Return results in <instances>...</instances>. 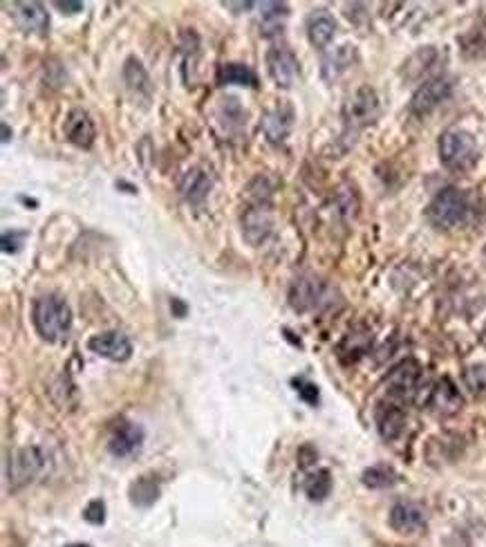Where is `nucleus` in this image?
I'll use <instances>...</instances> for the list:
<instances>
[{
    "label": "nucleus",
    "instance_id": "obj_22",
    "mask_svg": "<svg viewBox=\"0 0 486 547\" xmlns=\"http://www.w3.org/2000/svg\"><path fill=\"white\" fill-rule=\"evenodd\" d=\"M459 52L468 61H480L486 58V19L477 20L475 25L467 29L464 34L458 36Z\"/></svg>",
    "mask_w": 486,
    "mask_h": 547
},
{
    "label": "nucleus",
    "instance_id": "obj_21",
    "mask_svg": "<svg viewBox=\"0 0 486 547\" xmlns=\"http://www.w3.org/2000/svg\"><path fill=\"white\" fill-rule=\"evenodd\" d=\"M405 422L408 420H405L404 408L395 406V404H382L377 408V428L383 440L392 442L404 435Z\"/></svg>",
    "mask_w": 486,
    "mask_h": 547
},
{
    "label": "nucleus",
    "instance_id": "obj_10",
    "mask_svg": "<svg viewBox=\"0 0 486 547\" xmlns=\"http://www.w3.org/2000/svg\"><path fill=\"white\" fill-rule=\"evenodd\" d=\"M267 70L278 88H291L298 79V58L285 45H276L267 52Z\"/></svg>",
    "mask_w": 486,
    "mask_h": 547
},
{
    "label": "nucleus",
    "instance_id": "obj_9",
    "mask_svg": "<svg viewBox=\"0 0 486 547\" xmlns=\"http://www.w3.org/2000/svg\"><path fill=\"white\" fill-rule=\"evenodd\" d=\"M88 351L108 361H128L133 355V343L124 332H99L88 339Z\"/></svg>",
    "mask_w": 486,
    "mask_h": 547
},
{
    "label": "nucleus",
    "instance_id": "obj_28",
    "mask_svg": "<svg viewBox=\"0 0 486 547\" xmlns=\"http://www.w3.org/2000/svg\"><path fill=\"white\" fill-rule=\"evenodd\" d=\"M435 58H437V50L430 48V45L428 48H421L420 52H415L404 63V77L420 79L421 74L428 73L430 65H435Z\"/></svg>",
    "mask_w": 486,
    "mask_h": 547
},
{
    "label": "nucleus",
    "instance_id": "obj_15",
    "mask_svg": "<svg viewBox=\"0 0 486 547\" xmlns=\"http://www.w3.org/2000/svg\"><path fill=\"white\" fill-rule=\"evenodd\" d=\"M211 187H213V180H211V175L206 173L204 168L191 166L180 178L177 191H180V196L184 197L189 204H202V202L209 197Z\"/></svg>",
    "mask_w": 486,
    "mask_h": 547
},
{
    "label": "nucleus",
    "instance_id": "obj_35",
    "mask_svg": "<svg viewBox=\"0 0 486 547\" xmlns=\"http://www.w3.org/2000/svg\"><path fill=\"white\" fill-rule=\"evenodd\" d=\"M54 7H57V10H61V14H79V12H83V3H79V0H74V3H70V0H67V3H61V0H57V3H54Z\"/></svg>",
    "mask_w": 486,
    "mask_h": 547
},
{
    "label": "nucleus",
    "instance_id": "obj_38",
    "mask_svg": "<svg viewBox=\"0 0 486 547\" xmlns=\"http://www.w3.org/2000/svg\"><path fill=\"white\" fill-rule=\"evenodd\" d=\"M10 142V126L3 124V144H7Z\"/></svg>",
    "mask_w": 486,
    "mask_h": 547
},
{
    "label": "nucleus",
    "instance_id": "obj_5",
    "mask_svg": "<svg viewBox=\"0 0 486 547\" xmlns=\"http://www.w3.org/2000/svg\"><path fill=\"white\" fill-rule=\"evenodd\" d=\"M382 112V104H379V95L374 88L361 86L345 99L343 104V121L345 128L359 133L366 126L374 124Z\"/></svg>",
    "mask_w": 486,
    "mask_h": 547
},
{
    "label": "nucleus",
    "instance_id": "obj_16",
    "mask_svg": "<svg viewBox=\"0 0 486 547\" xmlns=\"http://www.w3.org/2000/svg\"><path fill=\"white\" fill-rule=\"evenodd\" d=\"M462 395H459L458 386L451 380H439L437 384L430 389L428 393V406L430 411H435L437 415H455L462 411Z\"/></svg>",
    "mask_w": 486,
    "mask_h": 547
},
{
    "label": "nucleus",
    "instance_id": "obj_12",
    "mask_svg": "<svg viewBox=\"0 0 486 547\" xmlns=\"http://www.w3.org/2000/svg\"><path fill=\"white\" fill-rule=\"evenodd\" d=\"M63 135H66V140L77 146V149H92L96 137V128L90 112L83 111V108H72L66 117V124H63Z\"/></svg>",
    "mask_w": 486,
    "mask_h": 547
},
{
    "label": "nucleus",
    "instance_id": "obj_18",
    "mask_svg": "<svg viewBox=\"0 0 486 547\" xmlns=\"http://www.w3.org/2000/svg\"><path fill=\"white\" fill-rule=\"evenodd\" d=\"M142 442H143L142 427H137V424L133 422H121L120 427L115 428V433L110 435L108 449L115 458H128L142 447Z\"/></svg>",
    "mask_w": 486,
    "mask_h": 547
},
{
    "label": "nucleus",
    "instance_id": "obj_11",
    "mask_svg": "<svg viewBox=\"0 0 486 547\" xmlns=\"http://www.w3.org/2000/svg\"><path fill=\"white\" fill-rule=\"evenodd\" d=\"M420 381H421V368L417 361L405 359L401 364H397L395 368L390 370V374L386 377V386L388 393L395 395L399 399H410L413 395L420 390Z\"/></svg>",
    "mask_w": 486,
    "mask_h": 547
},
{
    "label": "nucleus",
    "instance_id": "obj_32",
    "mask_svg": "<svg viewBox=\"0 0 486 547\" xmlns=\"http://www.w3.org/2000/svg\"><path fill=\"white\" fill-rule=\"evenodd\" d=\"M83 519L88 520V523L92 525H101L105 520V505L104 500H92V503H88V507L83 509Z\"/></svg>",
    "mask_w": 486,
    "mask_h": 547
},
{
    "label": "nucleus",
    "instance_id": "obj_34",
    "mask_svg": "<svg viewBox=\"0 0 486 547\" xmlns=\"http://www.w3.org/2000/svg\"><path fill=\"white\" fill-rule=\"evenodd\" d=\"M296 390H298V395H301L303 399H305L307 404H316L319 402V389H316L314 384H310V381H294Z\"/></svg>",
    "mask_w": 486,
    "mask_h": 547
},
{
    "label": "nucleus",
    "instance_id": "obj_13",
    "mask_svg": "<svg viewBox=\"0 0 486 547\" xmlns=\"http://www.w3.org/2000/svg\"><path fill=\"white\" fill-rule=\"evenodd\" d=\"M12 19L27 34L45 36L50 32V16L41 3H12Z\"/></svg>",
    "mask_w": 486,
    "mask_h": 547
},
{
    "label": "nucleus",
    "instance_id": "obj_2",
    "mask_svg": "<svg viewBox=\"0 0 486 547\" xmlns=\"http://www.w3.org/2000/svg\"><path fill=\"white\" fill-rule=\"evenodd\" d=\"M471 213V202L464 191L455 187L442 189L437 196L430 200L428 209H426V218L435 229L451 231L455 227L464 225Z\"/></svg>",
    "mask_w": 486,
    "mask_h": 547
},
{
    "label": "nucleus",
    "instance_id": "obj_33",
    "mask_svg": "<svg viewBox=\"0 0 486 547\" xmlns=\"http://www.w3.org/2000/svg\"><path fill=\"white\" fill-rule=\"evenodd\" d=\"M23 238L25 231H5V234H3V251H5V254H19L20 245H23Z\"/></svg>",
    "mask_w": 486,
    "mask_h": 547
},
{
    "label": "nucleus",
    "instance_id": "obj_41",
    "mask_svg": "<svg viewBox=\"0 0 486 547\" xmlns=\"http://www.w3.org/2000/svg\"><path fill=\"white\" fill-rule=\"evenodd\" d=\"M482 341H484V346H486V330H484V335H482Z\"/></svg>",
    "mask_w": 486,
    "mask_h": 547
},
{
    "label": "nucleus",
    "instance_id": "obj_7",
    "mask_svg": "<svg viewBox=\"0 0 486 547\" xmlns=\"http://www.w3.org/2000/svg\"><path fill=\"white\" fill-rule=\"evenodd\" d=\"M48 458L39 447H23L12 456L10 465H7V481H10V489L19 491L23 487L32 485L36 478L45 471Z\"/></svg>",
    "mask_w": 486,
    "mask_h": 547
},
{
    "label": "nucleus",
    "instance_id": "obj_4",
    "mask_svg": "<svg viewBox=\"0 0 486 547\" xmlns=\"http://www.w3.org/2000/svg\"><path fill=\"white\" fill-rule=\"evenodd\" d=\"M336 303V292L316 276H301L289 288V305L296 312H323Z\"/></svg>",
    "mask_w": 486,
    "mask_h": 547
},
{
    "label": "nucleus",
    "instance_id": "obj_24",
    "mask_svg": "<svg viewBox=\"0 0 486 547\" xmlns=\"http://www.w3.org/2000/svg\"><path fill=\"white\" fill-rule=\"evenodd\" d=\"M124 81L128 86V90L137 96H150V79H148L146 67L142 65V61L135 57H130L124 65Z\"/></svg>",
    "mask_w": 486,
    "mask_h": 547
},
{
    "label": "nucleus",
    "instance_id": "obj_20",
    "mask_svg": "<svg viewBox=\"0 0 486 547\" xmlns=\"http://www.w3.org/2000/svg\"><path fill=\"white\" fill-rule=\"evenodd\" d=\"M263 133L267 135V140L274 144H281L287 140V135L291 133V126H294V111L287 104H281L274 111H269L263 117Z\"/></svg>",
    "mask_w": 486,
    "mask_h": 547
},
{
    "label": "nucleus",
    "instance_id": "obj_25",
    "mask_svg": "<svg viewBox=\"0 0 486 547\" xmlns=\"http://www.w3.org/2000/svg\"><path fill=\"white\" fill-rule=\"evenodd\" d=\"M159 491H162L159 489V482L155 481L153 475H142V478H137V481L130 485V503H133L135 507H150V505L158 503Z\"/></svg>",
    "mask_w": 486,
    "mask_h": 547
},
{
    "label": "nucleus",
    "instance_id": "obj_6",
    "mask_svg": "<svg viewBox=\"0 0 486 547\" xmlns=\"http://www.w3.org/2000/svg\"><path fill=\"white\" fill-rule=\"evenodd\" d=\"M244 241L251 247H260L274 231V209L269 197H251L240 216Z\"/></svg>",
    "mask_w": 486,
    "mask_h": 547
},
{
    "label": "nucleus",
    "instance_id": "obj_36",
    "mask_svg": "<svg viewBox=\"0 0 486 547\" xmlns=\"http://www.w3.org/2000/svg\"><path fill=\"white\" fill-rule=\"evenodd\" d=\"M222 7H227V10H251L253 3H222Z\"/></svg>",
    "mask_w": 486,
    "mask_h": 547
},
{
    "label": "nucleus",
    "instance_id": "obj_26",
    "mask_svg": "<svg viewBox=\"0 0 486 547\" xmlns=\"http://www.w3.org/2000/svg\"><path fill=\"white\" fill-rule=\"evenodd\" d=\"M218 83L220 86H256V74L251 73V67L244 63H224L218 70Z\"/></svg>",
    "mask_w": 486,
    "mask_h": 547
},
{
    "label": "nucleus",
    "instance_id": "obj_23",
    "mask_svg": "<svg viewBox=\"0 0 486 547\" xmlns=\"http://www.w3.org/2000/svg\"><path fill=\"white\" fill-rule=\"evenodd\" d=\"M289 16V7L285 3H263L260 5V19H258V27L263 36H276L285 27V20Z\"/></svg>",
    "mask_w": 486,
    "mask_h": 547
},
{
    "label": "nucleus",
    "instance_id": "obj_27",
    "mask_svg": "<svg viewBox=\"0 0 486 547\" xmlns=\"http://www.w3.org/2000/svg\"><path fill=\"white\" fill-rule=\"evenodd\" d=\"M215 115H218L220 124L229 130V133L240 130L244 126V121H247V115H244L243 106H240V101L235 99V96H224V99H220Z\"/></svg>",
    "mask_w": 486,
    "mask_h": 547
},
{
    "label": "nucleus",
    "instance_id": "obj_3",
    "mask_svg": "<svg viewBox=\"0 0 486 547\" xmlns=\"http://www.w3.org/2000/svg\"><path fill=\"white\" fill-rule=\"evenodd\" d=\"M439 159L448 171H455V173H464L473 168L480 159L475 137L468 130L448 128L439 137Z\"/></svg>",
    "mask_w": 486,
    "mask_h": 547
},
{
    "label": "nucleus",
    "instance_id": "obj_1",
    "mask_svg": "<svg viewBox=\"0 0 486 547\" xmlns=\"http://www.w3.org/2000/svg\"><path fill=\"white\" fill-rule=\"evenodd\" d=\"M32 321L41 339L50 343H61L67 339L72 327V310L66 303V298L57 294H48L34 301Z\"/></svg>",
    "mask_w": 486,
    "mask_h": 547
},
{
    "label": "nucleus",
    "instance_id": "obj_19",
    "mask_svg": "<svg viewBox=\"0 0 486 547\" xmlns=\"http://www.w3.org/2000/svg\"><path fill=\"white\" fill-rule=\"evenodd\" d=\"M305 27H307V39H310V43L314 45V48L323 50L334 41V34H336V20H334V16L329 14V12L316 10L307 16Z\"/></svg>",
    "mask_w": 486,
    "mask_h": 547
},
{
    "label": "nucleus",
    "instance_id": "obj_40",
    "mask_svg": "<svg viewBox=\"0 0 486 547\" xmlns=\"http://www.w3.org/2000/svg\"><path fill=\"white\" fill-rule=\"evenodd\" d=\"M482 260H484V265H486V245H484V250H482Z\"/></svg>",
    "mask_w": 486,
    "mask_h": 547
},
{
    "label": "nucleus",
    "instance_id": "obj_29",
    "mask_svg": "<svg viewBox=\"0 0 486 547\" xmlns=\"http://www.w3.org/2000/svg\"><path fill=\"white\" fill-rule=\"evenodd\" d=\"M329 491H332V474H329L328 469H319L312 475H307L305 481L307 498L314 500V503H320V500L328 498Z\"/></svg>",
    "mask_w": 486,
    "mask_h": 547
},
{
    "label": "nucleus",
    "instance_id": "obj_31",
    "mask_svg": "<svg viewBox=\"0 0 486 547\" xmlns=\"http://www.w3.org/2000/svg\"><path fill=\"white\" fill-rule=\"evenodd\" d=\"M464 386H467L471 393H484L486 390V364L468 366V368L464 370Z\"/></svg>",
    "mask_w": 486,
    "mask_h": 547
},
{
    "label": "nucleus",
    "instance_id": "obj_30",
    "mask_svg": "<svg viewBox=\"0 0 486 547\" xmlns=\"http://www.w3.org/2000/svg\"><path fill=\"white\" fill-rule=\"evenodd\" d=\"M363 485L370 487V489H388L397 482V471L388 465H377L370 466V469L363 471L361 475Z\"/></svg>",
    "mask_w": 486,
    "mask_h": 547
},
{
    "label": "nucleus",
    "instance_id": "obj_14",
    "mask_svg": "<svg viewBox=\"0 0 486 547\" xmlns=\"http://www.w3.org/2000/svg\"><path fill=\"white\" fill-rule=\"evenodd\" d=\"M359 63V52L354 45H339L336 50L328 52L320 61V77L323 81L334 83L339 81L350 67H354Z\"/></svg>",
    "mask_w": 486,
    "mask_h": 547
},
{
    "label": "nucleus",
    "instance_id": "obj_39",
    "mask_svg": "<svg viewBox=\"0 0 486 547\" xmlns=\"http://www.w3.org/2000/svg\"><path fill=\"white\" fill-rule=\"evenodd\" d=\"M66 547H92V545H88V543H70V545Z\"/></svg>",
    "mask_w": 486,
    "mask_h": 547
},
{
    "label": "nucleus",
    "instance_id": "obj_8",
    "mask_svg": "<svg viewBox=\"0 0 486 547\" xmlns=\"http://www.w3.org/2000/svg\"><path fill=\"white\" fill-rule=\"evenodd\" d=\"M453 92V81L446 77H435L430 81L421 83L420 90L413 95L410 101V112L417 117H426L435 111L437 106H442L444 101L451 96Z\"/></svg>",
    "mask_w": 486,
    "mask_h": 547
},
{
    "label": "nucleus",
    "instance_id": "obj_17",
    "mask_svg": "<svg viewBox=\"0 0 486 547\" xmlns=\"http://www.w3.org/2000/svg\"><path fill=\"white\" fill-rule=\"evenodd\" d=\"M390 528L399 534H417L426 528V512L417 503H397L390 509Z\"/></svg>",
    "mask_w": 486,
    "mask_h": 547
},
{
    "label": "nucleus",
    "instance_id": "obj_37",
    "mask_svg": "<svg viewBox=\"0 0 486 547\" xmlns=\"http://www.w3.org/2000/svg\"><path fill=\"white\" fill-rule=\"evenodd\" d=\"M171 307H175V310H177V317H180V319L184 317V314H186V305H181V303L177 301V298H173Z\"/></svg>",
    "mask_w": 486,
    "mask_h": 547
}]
</instances>
